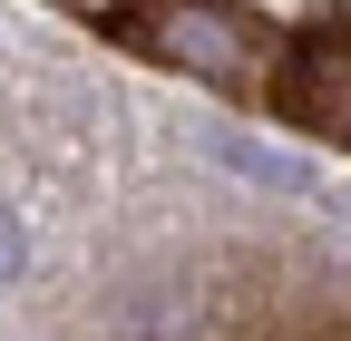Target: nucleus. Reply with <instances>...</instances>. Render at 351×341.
I'll list each match as a JSON object with an SVG mask.
<instances>
[{
	"label": "nucleus",
	"instance_id": "f257e3e1",
	"mask_svg": "<svg viewBox=\"0 0 351 341\" xmlns=\"http://www.w3.org/2000/svg\"><path fill=\"white\" fill-rule=\"evenodd\" d=\"M127 39H137V59L205 78L225 98H283V59H293V39L263 29L244 0H147L127 20Z\"/></svg>",
	"mask_w": 351,
	"mask_h": 341
},
{
	"label": "nucleus",
	"instance_id": "f03ea898",
	"mask_svg": "<svg viewBox=\"0 0 351 341\" xmlns=\"http://www.w3.org/2000/svg\"><path fill=\"white\" fill-rule=\"evenodd\" d=\"M283 108L313 127V137H341L351 147V20H322L293 39L283 59Z\"/></svg>",
	"mask_w": 351,
	"mask_h": 341
},
{
	"label": "nucleus",
	"instance_id": "7ed1b4c3",
	"mask_svg": "<svg viewBox=\"0 0 351 341\" xmlns=\"http://www.w3.org/2000/svg\"><path fill=\"white\" fill-rule=\"evenodd\" d=\"M234 166H244V176H263V186H302V166L293 156H254V147H225Z\"/></svg>",
	"mask_w": 351,
	"mask_h": 341
},
{
	"label": "nucleus",
	"instance_id": "20e7f679",
	"mask_svg": "<svg viewBox=\"0 0 351 341\" xmlns=\"http://www.w3.org/2000/svg\"><path fill=\"white\" fill-rule=\"evenodd\" d=\"M20 264H29V244H20V225H10V215H0V283H10Z\"/></svg>",
	"mask_w": 351,
	"mask_h": 341
},
{
	"label": "nucleus",
	"instance_id": "39448f33",
	"mask_svg": "<svg viewBox=\"0 0 351 341\" xmlns=\"http://www.w3.org/2000/svg\"><path fill=\"white\" fill-rule=\"evenodd\" d=\"M69 10H98V20H108V10H117V0H69Z\"/></svg>",
	"mask_w": 351,
	"mask_h": 341
}]
</instances>
